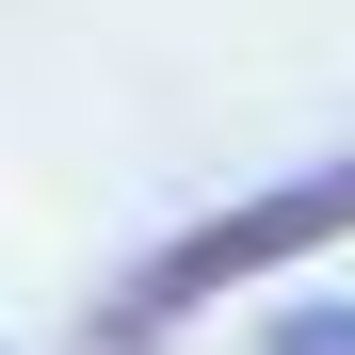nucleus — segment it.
Returning a JSON list of instances; mask_svg holds the SVG:
<instances>
[{"instance_id":"obj_1","label":"nucleus","mask_w":355,"mask_h":355,"mask_svg":"<svg viewBox=\"0 0 355 355\" xmlns=\"http://www.w3.org/2000/svg\"><path fill=\"white\" fill-rule=\"evenodd\" d=\"M323 243H355V146L339 162H291V178H259V194H226V210H194L178 243H146L65 355H162L194 307H226V291H259V275H307Z\"/></svg>"},{"instance_id":"obj_2","label":"nucleus","mask_w":355,"mask_h":355,"mask_svg":"<svg viewBox=\"0 0 355 355\" xmlns=\"http://www.w3.org/2000/svg\"><path fill=\"white\" fill-rule=\"evenodd\" d=\"M259 355H355V307H339V291H307V307L259 323Z\"/></svg>"}]
</instances>
